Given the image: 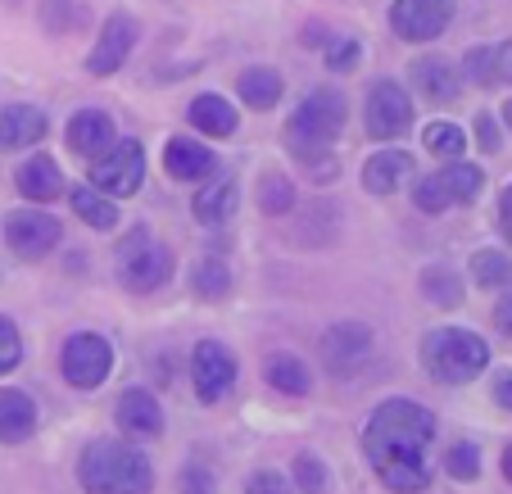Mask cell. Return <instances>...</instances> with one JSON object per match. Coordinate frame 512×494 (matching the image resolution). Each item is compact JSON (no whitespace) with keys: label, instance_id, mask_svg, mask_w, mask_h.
<instances>
[{"label":"cell","instance_id":"1","mask_svg":"<svg viewBox=\"0 0 512 494\" xmlns=\"http://www.w3.org/2000/svg\"><path fill=\"white\" fill-rule=\"evenodd\" d=\"M363 454L390 494H422L435 476V413L417 399H386L363 427Z\"/></svg>","mask_w":512,"mask_h":494},{"label":"cell","instance_id":"4","mask_svg":"<svg viewBox=\"0 0 512 494\" xmlns=\"http://www.w3.org/2000/svg\"><path fill=\"white\" fill-rule=\"evenodd\" d=\"M340 127H345V96H340L336 87H322V91H313V96L300 100V109L290 114L281 141H286L300 159H318L340 136Z\"/></svg>","mask_w":512,"mask_h":494},{"label":"cell","instance_id":"18","mask_svg":"<svg viewBox=\"0 0 512 494\" xmlns=\"http://www.w3.org/2000/svg\"><path fill=\"white\" fill-rule=\"evenodd\" d=\"M14 186H19V195L23 200H32V204H50V200H59V195L68 191L64 173H59V164L50 155H32L28 164L14 173Z\"/></svg>","mask_w":512,"mask_h":494},{"label":"cell","instance_id":"32","mask_svg":"<svg viewBox=\"0 0 512 494\" xmlns=\"http://www.w3.org/2000/svg\"><path fill=\"white\" fill-rule=\"evenodd\" d=\"M82 19H87L82 0H41V28L55 32V37H64V32L82 28Z\"/></svg>","mask_w":512,"mask_h":494},{"label":"cell","instance_id":"38","mask_svg":"<svg viewBox=\"0 0 512 494\" xmlns=\"http://www.w3.org/2000/svg\"><path fill=\"white\" fill-rule=\"evenodd\" d=\"M23 359V336L10 318H0V372H14Z\"/></svg>","mask_w":512,"mask_h":494},{"label":"cell","instance_id":"9","mask_svg":"<svg viewBox=\"0 0 512 494\" xmlns=\"http://www.w3.org/2000/svg\"><path fill=\"white\" fill-rule=\"evenodd\" d=\"M59 236H64L59 218L41 214V209H14V214H5V241H10V250L28 263L46 259V254L59 245Z\"/></svg>","mask_w":512,"mask_h":494},{"label":"cell","instance_id":"15","mask_svg":"<svg viewBox=\"0 0 512 494\" xmlns=\"http://www.w3.org/2000/svg\"><path fill=\"white\" fill-rule=\"evenodd\" d=\"M50 132L37 105H0V150H28Z\"/></svg>","mask_w":512,"mask_h":494},{"label":"cell","instance_id":"8","mask_svg":"<svg viewBox=\"0 0 512 494\" xmlns=\"http://www.w3.org/2000/svg\"><path fill=\"white\" fill-rule=\"evenodd\" d=\"M236 372H241V363L223 340H200L191 349V386L200 395V404H218L236 386Z\"/></svg>","mask_w":512,"mask_h":494},{"label":"cell","instance_id":"5","mask_svg":"<svg viewBox=\"0 0 512 494\" xmlns=\"http://www.w3.org/2000/svg\"><path fill=\"white\" fill-rule=\"evenodd\" d=\"M114 263H118V281H123L132 295H150L173 277V250H168L164 241H155L145 227L123 232V241H118V250H114Z\"/></svg>","mask_w":512,"mask_h":494},{"label":"cell","instance_id":"16","mask_svg":"<svg viewBox=\"0 0 512 494\" xmlns=\"http://www.w3.org/2000/svg\"><path fill=\"white\" fill-rule=\"evenodd\" d=\"M164 168L173 182H204V177H213V168H218V159H213L209 146H200V141H186V136H173L164 146Z\"/></svg>","mask_w":512,"mask_h":494},{"label":"cell","instance_id":"42","mask_svg":"<svg viewBox=\"0 0 512 494\" xmlns=\"http://www.w3.org/2000/svg\"><path fill=\"white\" fill-rule=\"evenodd\" d=\"M476 141H481L485 155L499 150V127H494V114H476Z\"/></svg>","mask_w":512,"mask_h":494},{"label":"cell","instance_id":"47","mask_svg":"<svg viewBox=\"0 0 512 494\" xmlns=\"http://www.w3.org/2000/svg\"><path fill=\"white\" fill-rule=\"evenodd\" d=\"M503 476H508V481H512V445L503 449Z\"/></svg>","mask_w":512,"mask_h":494},{"label":"cell","instance_id":"25","mask_svg":"<svg viewBox=\"0 0 512 494\" xmlns=\"http://www.w3.org/2000/svg\"><path fill=\"white\" fill-rule=\"evenodd\" d=\"M68 200H73V214L87 227H96V232H114L118 227V204L109 200V195H100L96 186H73Z\"/></svg>","mask_w":512,"mask_h":494},{"label":"cell","instance_id":"37","mask_svg":"<svg viewBox=\"0 0 512 494\" xmlns=\"http://www.w3.org/2000/svg\"><path fill=\"white\" fill-rule=\"evenodd\" d=\"M177 494H218V481H213V472L204 463H186L177 472Z\"/></svg>","mask_w":512,"mask_h":494},{"label":"cell","instance_id":"48","mask_svg":"<svg viewBox=\"0 0 512 494\" xmlns=\"http://www.w3.org/2000/svg\"><path fill=\"white\" fill-rule=\"evenodd\" d=\"M503 118H508V127H512V100H508V105H503Z\"/></svg>","mask_w":512,"mask_h":494},{"label":"cell","instance_id":"40","mask_svg":"<svg viewBox=\"0 0 512 494\" xmlns=\"http://www.w3.org/2000/svg\"><path fill=\"white\" fill-rule=\"evenodd\" d=\"M358 55H363V46H358L354 37H340L336 46L327 50V68H331V73H354Z\"/></svg>","mask_w":512,"mask_h":494},{"label":"cell","instance_id":"46","mask_svg":"<svg viewBox=\"0 0 512 494\" xmlns=\"http://www.w3.org/2000/svg\"><path fill=\"white\" fill-rule=\"evenodd\" d=\"M499 227H503V236L512 241V186L503 191V200H499Z\"/></svg>","mask_w":512,"mask_h":494},{"label":"cell","instance_id":"28","mask_svg":"<svg viewBox=\"0 0 512 494\" xmlns=\"http://www.w3.org/2000/svg\"><path fill=\"white\" fill-rule=\"evenodd\" d=\"M440 182H445V191H449V200L454 204H476V195H481V186H485V173L476 164L454 159V164L440 173Z\"/></svg>","mask_w":512,"mask_h":494},{"label":"cell","instance_id":"26","mask_svg":"<svg viewBox=\"0 0 512 494\" xmlns=\"http://www.w3.org/2000/svg\"><path fill=\"white\" fill-rule=\"evenodd\" d=\"M236 91H241V100L250 109H272L281 100V91H286V82H281L277 68H245L236 78Z\"/></svg>","mask_w":512,"mask_h":494},{"label":"cell","instance_id":"19","mask_svg":"<svg viewBox=\"0 0 512 494\" xmlns=\"http://www.w3.org/2000/svg\"><path fill=\"white\" fill-rule=\"evenodd\" d=\"M37 431V404L28 390H0V445H23Z\"/></svg>","mask_w":512,"mask_h":494},{"label":"cell","instance_id":"20","mask_svg":"<svg viewBox=\"0 0 512 494\" xmlns=\"http://www.w3.org/2000/svg\"><path fill=\"white\" fill-rule=\"evenodd\" d=\"M236 200H241V191H236V177L223 173V177H213L204 191H195L191 200V214L200 218L204 227H223L227 218L236 214Z\"/></svg>","mask_w":512,"mask_h":494},{"label":"cell","instance_id":"34","mask_svg":"<svg viewBox=\"0 0 512 494\" xmlns=\"http://www.w3.org/2000/svg\"><path fill=\"white\" fill-rule=\"evenodd\" d=\"M422 141H426V150H431V155L449 159V164H454V159L467 150V136L458 132L454 123H431V127L422 132Z\"/></svg>","mask_w":512,"mask_h":494},{"label":"cell","instance_id":"24","mask_svg":"<svg viewBox=\"0 0 512 494\" xmlns=\"http://www.w3.org/2000/svg\"><path fill=\"white\" fill-rule=\"evenodd\" d=\"M186 118H191V127H200L204 136H232L236 123H241V118H236V109H232V100L213 96V91L195 96L191 109H186Z\"/></svg>","mask_w":512,"mask_h":494},{"label":"cell","instance_id":"45","mask_svg":"<svg viewBox=\"0 0 512 494\" xmlns=\"http://www.w3.org/2000/svg\"><path fill=\"white\" fill-rule=\"evenodd\" d=\"M494 327H499L503 336H512V295L499 300V309H494Z\"/></svg>","mask_w":512,"mask_h":494},{"label":"cell","instance_id":"13","mask_svg":"<svg viewBox=\"0 0 512 494\" xmlns=\"http://www.w3.org/2000/svg\"><path fill=\"white\" fill-rule=\"evenodd\" d=\"M136 41H141V23H136L132 14H114V19L100 28L96 46H91L87 73H96V78H114L118 68L127 64V55H132Z\"/></svg>","mask_w":512,"mask_h":494},{"label":"cell","instance_id":"33","mask_svg":"<svg viewBox=\"0 0 512 494\" xmlns=\"http://www.w3.org/2000/svg\"><path fill=\"white\" fill-rule=\"evenodd\" d=\"M290 476H295V490H304V494H327L331 490V472L318 454H295Z\"/></svg>","mask_w":512,"mask_h":494},{"label":"cell","instance_id":"23","mask_svg":"<svg viewBox=\"0 0 512 494\" xmlns=\"http://www.w3.org/2000/svg\"><path fill=\"white\" fill-rule=\"evenodd\" d=\"M263 377H268V386L277 390V395H290V399H300V395H309V390H313L309 363L295 359V354H268Z\"/></svg>","mask_w":512,"mask_h":494},{"label":"cell","instance_id":"10","mask_svg":"<svg viewBox=\"0 0 512 494\" xmlns=\"http://www.w3.org/2000/svg\"><path fill=\"white\" fill-rule=\"evenodd\" d=\"M408 123H413V100H408V91L399 87V82H377V87L368 91V105H363V127H368V136L395 141V136L408 132Z\"/></svg>","mask_w":512,"mask_h":494},{"label":"cell","instance_id":"21","mask_svg":"<svg viewBox=\"0 0 512 494\" xmlns=\"http://www.w3.org/2000/svg\"><path fill=\"white\" fill-rule=\"evenodd\" d=\"M404 177H413V155L408 150H381V155L368 159L363 168V186L372 195H395L404 186Z\"/></svg>","mask_w":512,"mask_h":494},{"label":"cell","instance_id":"11","mask_svg":"<svg viewBox=\"0 0 512 494\" xmlns=\"http://www.w3.org/2000/svg\"><path fill=\"white\" fill-rule=\"evenodd\" d=\"M454 23V0H395L390 5V32L399 41H435Z\"/></svg>","mask_w":512,"mask_h":494},{"label":"cell","instance_id":"43","mask_svg":"<svg viewBox=\"0 0 512 494\" xmlns=\"http://www.w3.org/2000/svg\"><path fill=\"white\" fill-rule=\"evenodd\" d=\"M494 404L512 413V372H499V377H494Z\"/></svg>","mask_w":512,"mask_h":494},{"label":"cell","instance_id":"29","mask_svg":"<svg viewBox=\"0 0 512 494\" xmlns=\"http://www.w3.org/2000/svg\"><path fill=\"white\" fill-rule=\"evenodd\" d=\"M472 281L494 291V286H512V259L499 250H476L472 254Z\"/></svg>","mask_w":512,"mask_h":494},{"label":"cell","instance_id":"35","mask_svg":"<svg viewBox=\"0 0 512 494\" xmlns=\"http://www.w3.org/2000/svg\"><path fill=\"white\" fill-rule=\"evenodd\" d=\"M445 472L454 476V481H476V476H481V449H476L472 440H458V445H449Z\"/></svg>","mask_w":512,"mask_h":494},{"label":"cell","instance_id":"31","mask_svg":"<svg viewBox=\"0 0 512 494\" xmlns=\"http://www.w3.org/2000/svg\"><path fill=\"white\" fill-rule=\"evenodd\" d=\"M259 209L268 218L290 214V209H295V182H290V177H281V173H268L259 182Z\"/></svg>","mask_w":512,"mask_h":494},{"label":"cell","instance_id":"27","mask_svg":"<svg viewBox=\"0 0 512 494\" xmlns=\"http://www.w3.org/2000/svg\"><path fill=\"white\" fill-rule=\"evenodd\" d=\"M191 291L200 295V300H223L227 291H232V268H227L223 259H200L191 272Z\"/></svg>","mask_w":512,"mask_h":494},{"label":"cell","instance_id":"39","mask_svg":"<svg viewBox=\"0 0 512 494\" xmlns=\"http://www.w3.org/2000/svg\"><path fill=\"white\" fill-rule=\"evenodd\" d=\"M467 78L476 82V87H494V50L490 46H476V50H467Z\"/></svg>","mask_w":512,"mask_h":494},{"label":"cell","instance_id":"12","mask_svg":"<svg viewBox=\"0 0 512 494\" xmlns=\"http://www.w3.org/2000/svg\"><path fill=\"white\" fill-rule=\"evenodd\" d=\"M372 349H377L372 327H363V322H336V327H327V336H322V363H327L336 377H354V372L372 359Z\"/></svg>","mask_w":512,"mask_h":494},{"label":"cell","instance_id":"36","mask_svg":"<svg viewBox=\"0 0 512 494\" xmlns=\"http://www.w3.org/2000/svg\"><path fill=\"white\" fill-rule=\"evenodd\" d=\"M413 204L422 209V214H445L454 200H449V191H445V182H440V173H431V177H422V182H417Z\"/></svg>","mask_w":512,"mask_h":494},{"label":"cell","instance_id":"3","mask_svg":"<svg viewBox=\"0 0 512 494\" xmlns=\"http://www.w3.org/2000/svg\"><path fill=\"white\" fill-rule=\"evenodd\" d=\"M422 368L445 386H467L490 368V345L467 327H440L422 336Z\"/></svg>","mask_w":512,"mask_h":494},{"label":"cell","instance_id":"30","mask_svg":"<svg viewBox=\"0 0 512 494\" xmlns=\"http://www.w3.org/2000/svg\"><path fill=\"white\" fill-rule=\"evenodd\" d=\"M422 295L431 304H440V309H454V304H463V281H458L449 268H426L422 272Z\"/></svg>","mask_w":512,"mask_h":494},{"label":"cell","instance_id":"7","mask_svg":"<svg viewBox=\"0 0 512 494\" xmlns=\"http://www.w3.org/2000/svg\"><path fill=\"white\" fill-rule=\"evenodd\" d=\"M145 182V150L141 141H114L105 155H96L91 164V186L96 191H109V200H123V195H136Z\"/></svg>","mask_w":512,"mask_h":494},{"label":"cell","instance_id":"2","mask_svg":"<svg viewBox=\"0 0 512 494\" xmlns=\"http://www.w3.org/2000/svg\"><path fill=\"white\" fill-rule=\"evenodd\" d=\"M78 481L87 494H150L155 467L150 454L127 440H91L78 463Z\"/></svg>","mask_w":512,"mask_h":494},{"label":"cell","instance_id":"14","mask_svg":"<svg viewBox=\"0 0 512 494\" xmlns=\"http://www.w3.org/2000/svg\"><path fill=\"white\" fill-rule=\"evenodd\" d=\"M118 427L136 440H159L164 436V408L145 386H127L118 395Z\"/></svg>","mask_w":512,"mask_h":494},{"label":"cell","instance_id":"22","mask_svg":"<svg viewBox=\"0 0 512 494\" xmlns=\"http://www.w3.org/2000/svg\"><path fill=\"white\" fill-rule=\"evenodd\" d=\"M408 78L417 82V91H422V96L431 100V105H454L458 91H463V87H458V73L445 64V59H435V55L417 59Z\"/></svg>","mask_w":512,"mask_h":494},{"label":"cell","instance_id":"44","mask_svg":"<svg viewBox=\"0 0 512 494\" xmlns=\"http://www.w3.org/2000/svg\"><path fill=\"white\" fill-rule=\"evenodd\" d=\"M494 73H499L503 82H512V41H503V46L494 50Z\"/></svg>","mask_w":512,"mask_h":494},{"label":"cell","instance_id":"41","mask_svg":"<svg viewBox=\"0 0 512 494\" xmlns=\"http://www.w3.org/2000/svg\"><path fill=\"white\" fill-rule=\"evenodd\" d=\"M245 494H290V481L281 472H268V467H263V472H254L250 481H245Z\"/></svg>","mask_w":512,"mask_h":494},{"label":"cell","instance_id":"6","mask_svg":"<svg viewBox=\"0 0 512 494\" xmlns=\"http://www.w3.org/2000/svg\"><path fill=\"white\" fill-rule=\"evenodd\" d=\"M59 368H64L68 386L78 390H96L105 386L109 368H114V345L96 331H78V336H68L64 349H59Z\"/></svg>","mask_w":512,"mask_h":494},{"label":"cell","instance_id":"17","mask_svg":"<svg viewBox=\"0 0 512 494\" xmlns=\"http://www.w3.org/2000/svg\"><path fill=\"white\" fill-rule=\"evenodd\" d=\"M68 146H73V155H87V159L105 155L114 146V118L105 109H78L73 123H68Z\"/></svg>","mask_w":512,"mask_h":494}]
</instances>
